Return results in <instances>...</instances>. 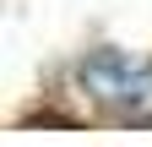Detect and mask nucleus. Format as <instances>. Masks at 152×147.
Masks as SVG:
<instances>
[{
    "label": "nucleus",
    "mask_w": 152,
    "mask_h": 147,
    "mask_svg": "<svg viewBox=\"0 0 152 147\" xmlns=\"http://www.w3.org/2000/svg\"><path fill=\"white\" fill-rule=\"evenodd\" d=\"M82 87L103 109H114L130 125H152V60H130L120 49H98L92 60H82Z\"/></svg>",
    "instance_id": "1"
}]
</instances>
